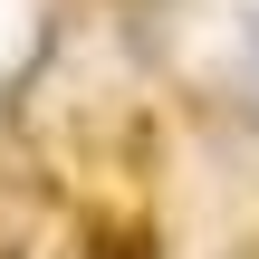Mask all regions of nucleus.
<instances>
[{
    "label": "nucleus",
    "mask_w": 259,
    "mask_h": 259,
    "mask_svg": "<svg viewBox=\"0 0 259 259\" xmlns=\"http://www.w3.org/2000/svg\"><path fill=\"white\" fill-rule=\"evenodd\" d=\"M250 48H259V10H250Z\"/></svg>",
    "instance_id": "obj_1"
}]
</instances>
